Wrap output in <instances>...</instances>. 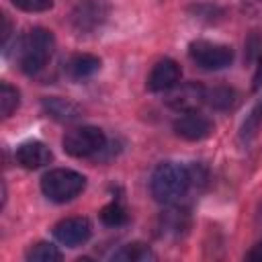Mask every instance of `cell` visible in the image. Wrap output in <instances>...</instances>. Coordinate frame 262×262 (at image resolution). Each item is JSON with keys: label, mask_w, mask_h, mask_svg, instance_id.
Instances as JSON below:
<instances>
[{"label": "cell", "mask_w": 262, "mask_h": 262, "mask_svg": "<svg viewBox=\"0 0 262 262\" xmlns=\"http://www.w3.org/2000/svg\"><path fill=\"white\" fill-rule=\"evenodd\" d=\"M98 70H100V59L96 55H92V53H78V55L70 57L68 63H66V72L74 80L90 78Z\"/></svg>", "instance_id": "13"}, {"label": "cell", "mask_w": 262, "mask_h": 262, "mask_svg": "<svg viewBox=\"0 0 262 262\" xmlns=\"http://www.w3.org/2000/svg\"><path fill=\"white\" fill-rule=\"evenodd\" d=\"M2 45L6 47V43H8V37H10V31H12V27H10V20H8V16L6 14H2Z\"/></svg>", "instance_id": "24"}, {"label": "cell", "mask_w": 262, "mask_h": 262, "mask_svg": "<svg viewBox=\"0 0 262 262\" xmlns=\"http://www.w3.org/2000/svg\"><path fill=\"white\" fill-rule=\"evenodd\" d=\"M25 258L29 262H59L63 258L61 250L57 246H53L51 242H37L35 246H31L25 254Z\"/></svg>", "instance_id": "17"}, {"label": "cell", "mask_w": 262, "mask_h": 262, "mask_svg": "<svg viewBox=\"0 0 262 262\" xmlns=\"http://www.w3.org/2000/svg\"><path fill=\"white\" fill-rule=\"evenodd\" d=\"M86 188V176L70 168H53L43 174L41 190L53 203H68L82 194Z\"/></svg>", "instance_id": "3"}, {"label": "cell", "mask_w": 262, "mask_h": 262, "mask_svg": "<svg viewBox=\"0 0 262 262\" xmlns=\"http://www.w3.org/2000/svg\"><path fill=\"white\" fill-rule=\"evenodd\" d=\"M180 78H182L180 66L174 59L164 57V59L154 63V68L147 76V88L151 92H168V90L178 86Z\"/></svg>", "instance_id": "9"}, {"label": "cell", "mask_w": 262, "mask_h": 262, "mask_svg": "<svg viewBox=\"0 0 262 262\" xmlns=\"http://www.w3.org/2000/svg\"><path fill=\"white\" fill-rule=\"evenodd\" d=\"M262 86V51L258 55V66H256V72H254V78H252V88L258 90Z\"/></svg>", "instance_id": "22"}, {"label": "cell", "mask_w": 262, "mask_h": 262, "mask_svg": "<svg viewBox=\"0 0 262 262\" xmlns=\"http://www.w3.org/2000/svg\"><path fill=\"white\" fill-rule=\"evenodd\" d=\"M260 125H262V100H258V102L252 106L250 115H248L246 121L242 123V129H239V137H242V141H250V139L258 133Z\"/></svg>", "instance_id": "20"}, {"label": "cell", "mask_w": 262, "mask_h": 262, "mask_svg": "<svg viewBox=\"0 0 262 262\" xmlns=\"http://www.w3.org/2000/svg\"><path fill=\"white\" fill-rule=\"evenodd\" d=\"M90 235H92V225L86 217H66L53 225V237L68 248H78L86 244Z\"/></svg>", "instance_id": "7"}, {"label": "cell", "mask_w": 262, "mask_h": 262, "mask_svg": "<svg viewBox=\"0 0 262 262\" xmlns=\"http://www.w3.org/2000/svg\"><path fill=\"white\" fill-rule=\"evenodd\" d=\"M14 160L18 166L27 168V170H37V168H43L47 166L51 160H53V154L51 149L39 141V139H29V141H23L16 151H14Z\"/></svg>", "instance_id": "10"}, {"label": "cell", "mask_w": 262, "mask_h": 262, "mask_svg": "<svg viewBox=\"0 0 262 262\" xmlns=\"http://www.w3.org/2000/svg\"><path fill=\"white\" fill-rule=\"evenodd\" d=\"M108 12V0H78L70 12V25L76 33H94L106 23Z\"/></svg>", "instance_id": "5"}, {"label": "cell", "mask_w": 262, "mask_h": 262, "mask_svg": "<svg viewBox=\"0 0 262 262\" xmlns=\"http://www.w3.org/2000/svg\"><path fill=\"white\" fill-rule=\"evenodd\" d=\"M63 151L72 158H92L106 147V135L100 127L82 125L70 129L61 139Z\"/></svg>", "instance_id": "4"}, {"label": "cell", "mask_w": 262, "mask_h": 262, "mask_svg": "<svg viewBox=\"0 0 262 262\" xmlns=\"http://www.w3.org/2000/svg\"><path fill=\"white\" fill-rule=\"evenodd\" d=\"M8 2L25 12H47L53 8V0H8Z\"/></svg>", "instance_id": "21"}, {"label": "cell", "mask_w": 262, "mask_h": 262, "mask_svg": "<svg viewBox=\"0 0 262 262\" xmlns=\"http://www.w3.org/2000/svg\"><path fill=\"white\" fill-rule=\"evenodd\" d=\"M43 111L49 117H53L55 121H63V123L66 121H74V119L80 117V108L74 102H70L66 98H59V96L45 98L43 100Z\"/></svg>", "instance_id": "14"}, {"label": "cell", "mask_w": 262, "mask_h": 262, "mask_svg": "<svg viewBox=\"0 0 262 262\" xmlns=\"http://www.w3.org/2000/svg\"><path fill=\"white\" fill-rule=\"evenodd\" d=\"M55 49L53 33L43 27H33L18 45V66L25 74H39L51 59Z\"/></svg>", "instance_id": "2"}, {"label": "cell", "mask_w": 262, "mask_h": 262, "mask_svg": "<svg viewBox=\"0 0 262 262\" xmlns=\"http://www.w3.org/2000/svg\"><path fill=\"white\" fill-rule=\"evenodd\" d=\"M154 258H156V254L141 242L127 244L113 254V260H117V262H147Z\"/></svg>", "instance_id": "16"}, {"label": "cell", "mask_w": 262, "mask_h": 262, "mask_svg": "<svg viewBox=\"0 0 262 262\" xmlns=\"http://www.w3.org/2000/svg\"><path fill=\"white\" fill-rule=\"evenodd\" d=\"M174 92L168 96V104L174 106L176 111H196L201 102H205V88L196 82L182 84L180 88H172Z\"/></svg>", "instance_id": "12"}, {"label": "cell", "mask_w": 262, "mask_h": 262, "mask_svg": "<svg viewBox=\"0 0 262 262\" xmlns=\"http://www.w3.org/2000/svg\"><path fill=\"white\" fill-rule=\"evenodd\" d=\"M188 55L199 68L209 70V72L223 70V68L231 66V61H233V49L229 45L213 43V41H205V39L192 41L188 47Z\"/></svg>", "instance_id": "6"}, {"label": "cell", "mask_w": 262, "mask_h": 262, "mask_svg": "<svg viewBox=\"0 0 262 262\" xmlns=\"http://www.w3.org/2000/svg\"><path fill=\"white\" fill-rule=\"evenodd\" d=\"M18 102H20V94L14 86H10L8 82H2L0 84V113L4 119H8L16 108H18Z\"/></svg>", "instance_id": "19"}, {"label": "cell", "mask_w": 262, "mask_h": 262, "mask_svg": "<svg viewBox=\"0 0 262 262\" xmlns=\"http://www.w3.org/2000/svg\"><path fill=\"white\" fill-rule=\"evenodd\" d=\"M98 215H100V221H102L104 225H108V227H121V225H125L127 219H129L127 209H125L121 203H117V201L104 205Z\"/></svg>", "instance_id": "18"}, {"label": "cell", "mask_w": 262, "mask_h": 262, "mask_svg": "<svg viewBox=\"0 0 262 262\" xmlns=\"http://www.w3.org/2000/svg\"><path fill=\"white\" fill-rule=\"evenodd\" d=\"M174 133L186 141H201L211 135L213 131V121L199 113V111H184L180 117L174 121Z\"/></svg>", "instance_id": "8"}, {"label": "cell", "mask_w": 262, "mask_h": 262, "mask_svg": "<svg viewBox=\"0 0 262 262\" xmlns=\"http://www.w3.org/2000/svg\"><path fill=\"white\" fill-rule=\"evenodd\" d=\"M196 166H182L176 162H162L151 172L149 190L154 199L162 205H176L180 203L190 186L196 182Z\"/></svg>", "instance_id": "1"}, {"label": "cell", "mask_w": 262, "mask_h": 262, "mask_svg": "<svg viewBox=\"0 0 262 262\" xmlns=\"http://www.w3.org/2000/svg\"><path fill=\"white\" fill-rule=\"evenodd\" d=\"M205 102L213 106L215 111H227L233 108L237 102V92L229 86H213L205 88Z\"/></svg>", "instance_id": "15"}, {"label": "cell", "mask_w": 262, "mask_h": 262, "mask_svg": "<svg viewBox=\"0 0 262 262\" xmlns=\"http://www.w3.org/2000/svg\"><path fill=\"white\" fill-rule=\"evenodd\" d=\"M170 209H166L162 215H160V221H158V233L162 237H180L188 231L190 227V213L188 209L184 207H178L176 205H168Z\"/></svg>", "instance_id": "11"}, {"label": "cell", "mask_w": 262, "mask_h": 262, "mask_svg": "<svg viewBox=\"0 0 262 262\" xmlns=\"http://www.w3.org/2000/svg\"><path fill=\"white\" fill-rule=\"evenodd\" d=\"M246 260H250V262H262V242L256 244V246L246 254Z\"/></svg>", "instance_id": "23"}]
</instances>
